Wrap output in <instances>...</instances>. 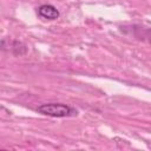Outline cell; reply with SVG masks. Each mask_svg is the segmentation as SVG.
<instances>
[{
	"label": "cell",
	"instance_id": "1",
	"mask_svg": "<svg viewBox=\"0 0 151 151\" xmlns=\"http://www.w3.org/2000/svg\"><path fill=\"white\" fill-rule=\"evenodd\" d=\"M37 111L41 114L50 116V117H55V118H64V117H70L77 114V111L70 107L66 104L61 103H47L40 105Z\"/></svg>",
	"mask_w": 151,
	"mask_h": 151
},
{
	"label": "cell",
	"instance_id": "2",
	"mask_svg": "<svg viewBox=\"0 0 151 151\" xmlns=\"http://www.w3.org/2000/svg\"><path fill=\"white\" fill-rule=\"evenodd\" d=\"M38 14L47 20H55L59 18V11L53 5H41L38 8Z\"/></svg>",
	"mask_w": 151,
	"mask_h": 151
}]
</instances>
